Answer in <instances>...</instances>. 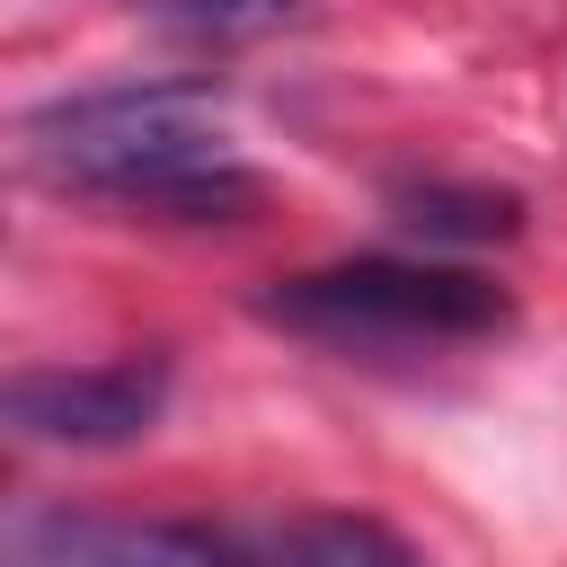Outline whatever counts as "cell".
I'll list each match as a JSON object with an SVG mask.
<instances>
[{
	"label": "cell",
	"instance_id": "cell-1",
	"mask_svg": "<svg viewBox=\"0 0 567 567\" xmlns=\"http://www.w3.org/2000/svg\"><path fill=\"white\" fill-rule=\"evenodd\" d=\"M27 168L53 195L115 204L142 221H248L266 204L257 159L221 124L213 89L195 80H124V89H80L27 115Z\"/></svg>",
	"mask_w": 567,
	"mask_h": 567
},
{
	"label": "cell",
	"instance_id": "cell-2",
	"mask_svg": "<svg viewBox=\"0 0 567 567\" xmlns=\"http://www.w3.org/2000/svg\"><path fill=\"white\" fill-rule=\"evenodd\" d=\"M248 310L319 354L346 363H408V354H452V346H487L514 328V292L470 266V257H399V248H363V257H328L301 275H275L248 292Z\"/></svg>",
	"mask_w": 567,
	"mask_h": 567
},
{
	"label": "cell",
	"instance_id": "cell-3",
	"mask_svg": "<svg viewBox=\"0 0 567 567\" xmlns=\"http://www.w3.org/2000/svg\"><path fill=\"white\" fill-rule=\"evenodd\" d=\"M9 567H284V549H275V523L18 505V523H9Z\"/></svg>",
	"mask_w": 567,
	"mask_h": 567
},
{
	"label": "cell",
	"instance_id": "cell-4",
	"mask_svg": "<svg viewBox=\"0 0 567 567\" xmlns=\"http://www.w3.org/2000/svg\"><path fill=\"white\" fill-rule=\"evenodd\" d=\"M168 390H177V363L159 346H133V354H106V363H18L0 408H9L18 443L124 452L168 416Z\"/></svg>",
	"mask_w": 567,
	"mask_h": 567
},
{
	"label": "cell",
	"instance_id": "cell-5",
	"mask_svg": "<svg viewBox=\"0 0 567 567\" xmlns=\"http://www.w3.org/2000/svg\"><path fill=\"white\" fill-rule=\"evenodd\" d=\"M399 221L425 230L434 248H487V239L523 230V195L514 186H443V177H425V186L399 195Z\"/></svg>",
	"mask_w": 567,
	"mask_h": 567
},
{
	"label": "cell",
	"instance_id": "cell-6",
	"mask_svg": "<svg viewBox=\"0 0 567 567\" xmlns=\"http://www.w3.org/2000/svg\"><path fill=\"white\" fill-rule=\"evenodd\" d=\"M275 549H284V567H425V549L372 514H284Z\"/></svg>",
	"mask_w": 567,
	"mask_h": 567
},
{
	"label": "cell",
	"instance_id": "cell-7",
	"mask_svg": "<svg viewBox=\"0 0 567 567\" xmlns=\"http://www.w3.org/2000/svg\"><path fill=\"white\" fill-rule=\"evenodd\" d=\"M310 0H142V18L177 44V53H239L275 27H292Z\"/></svg>",
	"mask_w": 567,
	"mask_h": 567
}]
</instances>
